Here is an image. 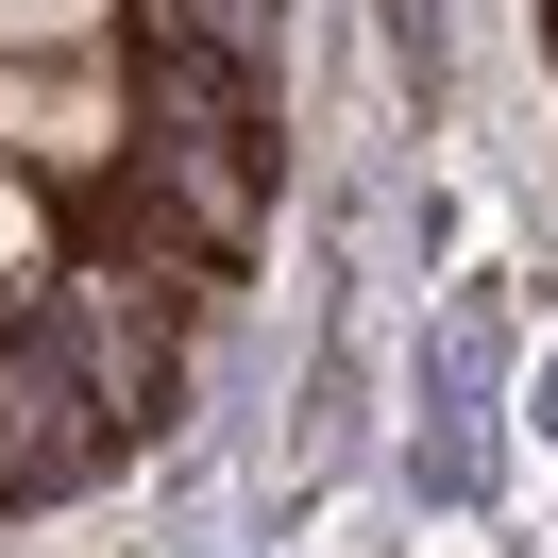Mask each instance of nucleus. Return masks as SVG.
Listing matches in <instances>:
<instances>
[{"label": "nucleus", "instance_id": "f257e3e1", "mask_svg": "<svg viewBox=\"0 0 558 558\" xmlns=\"http://www.w3.org/2000/svg\"><path fill=\"white\" fill-rule=\"evenodd\" d=\"M119 457H136L119 389L85 373V339H69L51 305H17V322H0V490H17V508H51V490L119 474Z\"/></svg>", "mask_w": 558, "mask_h": 558}, {"label": "nucleus", "instance_id": "f03ea898", "mask_svg": "<svg viewBox=\"0 0 558 558\" xmlns=\"http://www.w3.org/2000/svg\"><path fill=\"white\" fill-rule=\"evenodd\" d=\"M0 153L35 186H119L136 170V69L119 51H0Z\"/></svg>", "mask_w": 558, "mask_h": 558}, {"label": "nucleus", "instance_id": "7ed1b4c3", "mask_svg": "<svg viewBox=\"0 0 558 558\" xmlns=\"http://www.w3.org/2000/svg\"><path fill=\"white\" fill-rule=\"evenodd\" d=\"M119 204H136L186 271H238V254L271 238V136H136Z\"/></svg>", "mask_w": 558, "mask_h": 558}, {"label": "nucleus", "instance_id": "20e7f679", "mask_svg": "<svg viewBox=\"0 0 558 558\" xmlns=\"http://www.w3.org/2000/svg\"><path fill=\"white\" fill-rule=\"evenodd\" d=\"M51 271H69V238H51V186L0 153V322H17V305H51Z\"/></svg>", "mask_w": 558, "mask_h": 558}, {"label": "nucleus", "instance_id": "39448f33", "mask_svg": "<svg viewBox=\"0 0 558 558\" xmlns=\"http://www.w3.org/2000/svg\"><path fill=\"white\" fill-rule=\"evenodd\" d=\"M153 35H186V51H238V69H271L288 85V0H136Z\"/></svg>", "mask_w": 558, "mask_h": 558}, {"label": "nucleus", "instance_id": "423d86ee", "mask_svg": "<svg viewBox=\"0 0 558 558\" xmlns=\"http://www.w3.org/2000/svg\"><path fill=\"white\" fill-rule=\"evenodd\" d=\"M136 0H0V51H119Z\"/></svg>", "mask_w": 558, "mask_h": 558}, {"label": "nucleus", "instance_id": "0eeeda50", "mask_svg": "<svg viewBox=\"0 0 558 558\" xmlns=\"http://www.w3.org/2000/svg\"><path fill=\"white\" fill-rule=\"evenodd\" d=\"M542 423H558V373H542Z\"/></svg>", "mask_w": 558, "mask_h": 558}]
</instances>
